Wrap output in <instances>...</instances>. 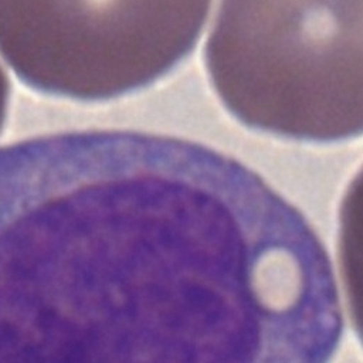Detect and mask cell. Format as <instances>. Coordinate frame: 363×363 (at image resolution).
<instances>
[{
	"label": "cell",
	"mask_w": 363,
	"mask_h": 363,
	"mask_svg": "<svg viewBox=\"0 0 363 363\" xmlns=\"http://www.w3.org/2000/svg\"><path fill=\"white\" fill-rule=\"evenodd\" d=\"M0 363H274L176 233L79 206L0 234Z\"/></svg>",
	"instance_id": "obj_1"
},
{
	"label": "cell",
	"mask_w": 363,
	"mask_h": 363,
	"mask_svg": "<svg viewBox=\"0 0 363 363\" xmlns=\"http://www.w3.org/2000/svg\"><path fill=\"white\" fill-rule=\"evenodd\" d=\"M363 1H225L208 34L210 81L241 123L339 142L362 132Z\"/></svg>",
	"instance_id": "obj_2"
},
{
	"label": "cell",
	"mask_w": 363,
	"mask_h": 363,
	"mask_svg": "<svg viewBox=\"0 0 363 363\" xmlns=\"http://www.w3.org/2000/svg\"><path fill=\"white\" fill-rule=\"evenodd\" d=\"M204 1H0V54L33 89L79 101L138 91L196 45Z\"/></svg>",
	"instance_id": "obj_3"
},
{
	"label": "cell",
	"mask_w": 363,
	"mask_h": 363,
	"mask_svg": "<svg viewBox=\"0 0 363 363\" xmlns=\"http://www.w3.org/2000/svg\"><path fill=\"white\" fill-rule=\"evenodd\" d=\"M7 99H9V82L7 78L0 68V128L6 115V108H7Z\"/></svg>",
	"instance_id": "obj_4"
}]
</instances>
